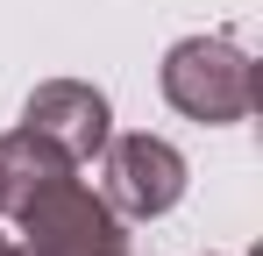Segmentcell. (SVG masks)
<instances>
[{"mask_svg":"<svg viewBox=\"0 0 263 256\" xmlns=\"http://www.w3.org/2000/svg\"><path fill=\"white\" fill-rule=\"evenodd\" d=\"M164 100H171L185 121L199 128H228V121H249L256 114V57L242 50L235 36H185L164 50Z\"/></svg>","mask_w":263,"mask_h":256,"instance_id":"obj_1","label":"cell"},{"mask_svg":"<svg viewBox=\"0 0 263 256\" xmlns=\"http://www.w3.org/2000/svg\"><path fill=\"white\" fill-rule=\"evenodd\" d=\"M192 171L178 157V142L135 128V135H107L100 150V199L121 213V221H164V213L185 199Z\"/></svg>","mask_w":263,"mask_h":256,"instance_id":"obj_2","label":"cell"},{"mask_svg":"<svg viewBox=\"0 0 263 256\" xmlns=\"http://www.w3.org/2000/svg\"><path fill=\"white\" fill-rule=\"evenodd\" d=\"M14 228H22L14 256H128L121 213L107 207L92 185H79V178L50 185L43 199L14 221Z\"/></svg>","mask_w":263,"mask_h":256,"instance_id":"obj_3","label":"cell"},{"mask_svg":"<svg viewBox=\"0 0 263 256\" xmlns=\"http://www.w3.org/2000/svg\"><path fill=\"white\" fill-rule=\"evenodd\" d=\"M22 128H36L43 142H57L71 164H92L107 150V135H114V107L86 79H43L29 93V107H22Z\"/></svg>","mask_w":263,"mask_h":256,"instance_id":"obj_4","label":"cell"},{"mask_svg":"<svg viewBox=\"0 0 263 256\" xmlns=\"http://www.w3.org/2000/svg\"><path fill=\"white\" fill-rule=\"evenodd\" d=\"M64 178H79V164H71L57 142H43L36 128H7V135H0V213H7V221H22V213L36 207L50 185H64Z\"/></svg>","mask_w":263,"mask_h":256,"instance_id":"obj_5","label":"cell"},{"mask_svg":"<svg viewBox=\"0 0 263 256\" xmlns=\"http://www.w3.org/2000/svg\"><path fill=\"white\" fill-rule=\"evenodd\" d=\"M0 256H14V235H0Z\"/></svg>","mask_w":263,"mask_h":256,"instance_id":"obj_6","label":"cell"}]
</instances>
